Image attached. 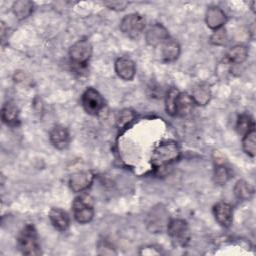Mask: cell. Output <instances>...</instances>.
<instances>
[{"mask_svg":"<svg viewBox=\"0 0 256 256\" xmlns=\"http://www.w3.org/2000/svg\"><path fill=\"white\" fill-rule=\"evenodd\" d=\"M75 220L80 224L89 223L94 217L92 198L88 195H80L75 198L72 205Z\"/></svg>","mask_w":256,"mask_h":256,"instance_id":"5b68a950","label":"cell"},{"mask_svg":"<svg viewBox=\"0 0 256 256\" xmlns=\"http://www.w3.org/2000/svg\"><path fill=\"white\" fill-rule=\"evenodd\" d=\"M104 5H106L108 8L116 11L124 10L126 6L128 5V2H123V1H112V2H105Z\"/></svg>","mask_w":256,"mask_h":256,"instance_id":"f1b7e54d","label":"cell"},{"mask_svg":"<svg viewBox=\"0 0 256 256\" xmlns=\"http://www.w3.org/2000/svg\"><path fill=\"white\" fill-rule=\"evenodd\" d=\"M92 56V45L87 39L76 41L69 49V57L71 62L78 66L84 67Z\"/></svg>","mask_w":256,"mask_h":256,"instance_id":"52a82bcc","label":"cell"},{"mask_svg":"<svg viewBox=\"0 0 256 256\" xmlns=\"http://www.w3.org/2000/svg\"><path fill=\"white\" fill-rule=\"evenodd\" d=\"M12 10L16 18L22 20L30 16L33 12V3L28 0H19L14 2Z\"/></svg>","mask_w":256,"mask_h":256,"instance_id":"7402d4cb","label":"cell"},{"mask_svg":"<svg viewBox=\"0 0 256 256\" xmlns=\"http://www.w3.org/2000/svg\"><path fill=\"white\" fill-rule=\"evenodd\" d=\"M248 56V50L246 46L238 44L230 48L226 54V60L232 64H241L243 63Z\"/></svg>","mask_w":256,"mask_h":256,"instance_id":"44dd1931","label":"cell"},{"mask_svg":"<svg viewBox=\"0 0 256 256\" xmlns=\"http://www.w3.org/2000/svg\"><path fill=\"white\" fill-rule=\"evenodd\" d=\"M191 97L195 105L204 106L209 103L211 99V89L207 83H199L194 86Z\"/></svg>","mask_w":256,"mask_h":256,"instance_id":"e0dca14e","label":"cell"},{"mask_svg":"<svg viewBox=\"0 0 256 256\" xmlns=\"http://www.w3.org/2000/svg\"><path fill=\"white\" fill-rule=\"evenodd\" d=\"M233 191L236 198L242 201L250 200L254 195L253 186L245 180H238L234 186Z\"/></svg>","mask_w":256,"mask_h":256,"instance_id":"ffe728a7","label":"cell"},{"mask_svg":"<svg viewBox=\"0 0 256 256\" xmlns=\"http://www.w3.org/2000/svg\"><path fill=\"white\" fill-rule=\"evenodd\" d=\"M145 28V20L138 13H130L120 22L121 32L130 39H137Z\"/></svg>","mask_w":256,"mask_h":256,"instance_id":"8992f818","label":"cell"},{"mask_svg":"<svg viewBox=\"0 0 256 256\" xmlns=\"http://www.w3.org/2000/svg\"><path fill=\"white\" fill-rule=\"evenodd\" d=\"M242 148L244 152L250 156L254 157L256 154V132L255 129L246 133L242 139Z\"/></svg>","mask_w":256,"mask_h":256,"instance_id":"603a6c76","label":"cell"},{"mask_svg":"<svg viewBox=\"0 0 256 256\" xmlns=\"http://www.w3.org/2000/svg\"><path fill=\"white\" fill-rule=\"evenodd\" d=\"M213 215L222 227L228 228L233 222V207L226 202H218L213 207Z\"/></svg>","mask_w":256,"mask_h":256,"instance_id":"30bf717a","label":"cell"},{"mask_svg":"<svg viewBox=\"0 0 256 256\" xmlns=\"http://www.w3.org/2000/svg\"><path fill=\"white\" fill-rule=\"evenodd\" d=\"M49 139L51 144L58 150H64L69 146L70 143V134L66 127L62 125L54 126L50 133Z\"/></svg>","mask_w":256,"mask_h":256,"instance_id":"8fae6325","label":"cell"},{"mask_svg":"<svg viewBox=\"0 0 256 256\" xmlns=\"http://www.w3.org/2000/svg\"><path fill=\"white\" fill-rule=\"evenodd\" d=\"M17 245L21 253L24 255L37 256L41 254L37 231L31 224L25 225L20 231L17 238Z\"/></svg>","mask_w":256,"mask_h":256,"instance_id":"7a4b0ae2","label":"cell"},{"mask_svg":"<svg viewBox=\"0 0 256 256\" xmlns=\"http://www.w3.org/2000/svg\"><path fill=\"white\" fill-rule=\"evenodd\" d=\"M49 219L58 231H65L68 229L70 219L68 214L60 208H52L49 212Z\"/></svg>","mask_w":256,"mask_h":256,"instance_id":"2e32d148","label":"cell"},{"mask_svg":"<svg viewBox=\"0 0 256 256\" xmlns=\"http://www.w3.org/2000/svg\"><path fill=\"white\" fill-rule=\"evenodd\" d=\"M115 72L122 80L130 81L136 73L135 63L127 57H120L115 62Z\"/></svg>","mask_w":256,"mask_h":256,"instance_id":"4fadbf2b","label":"cell"},{"mask_svg":"<svg viewBox=\"0 0 256 256\" xmlns=\"http://www.w3.org/2000/svg\"><path fill=\"white\" fill-rule=\"evenodd\" d=\"M81 102L85 112L90 115H97L105 106V101L101 94L91 87L85 90Z\"/></svg>","mask_w":256,"mask_h":256,"instance_id":"ba28073f","label":"cell"},{"mask_svg":"<svg viewBox=\"0 0 256 256\" xmlns=\"http://www.w3.org/2000/svg\"><path fill=\"white\" fill-rule=\"evenodd\" d=\"M94 174L91 171H79L73 173L69 179V187L73 192H82L92 184Z\"/></svg>","mask_w":256,"mask_h":256,"instance_id":"9c48e42d","label":"cell"},{"mask_svg":"<svg viewBox=\"0 0 256 256\" xmlns=\"http://www.w3.org/2000/svg\"><path fill=\"white\" fill-rule=\"evenodd\" d=\"M167 233L174 247H185L190 240V229L183 219H170L167 226Z\"/></svg>","mask_w":256,"mask_h":256,"instance_id":"277c9868","label":"cell"},{"mask_svg":"<svg viewBox=\"0 0 256 256\" xmlns=\"http://www.w3.org/2000/svg\"><path fill=\"white\" fill-rule=\"evenodd\" d=\"M160 46L161 57L165 62H173L179 57L180 45L176 40L169 37Z\"/></svg>","mask_w":256,"mask_h":256,"instance_id":"9a60e30c","label":"cell"},{"mask_svg":"<svg viewBox=\"0 0 256 256\" xmlns=\"http://www.w3.org/2000/svg\"><path fill=\"white\" fill-rule=\"evenodd\" d=\"M134 119V113L130 109H124L120 112L118 119H117V125L119 129L125 128L129 123H131Z\"/></svg>","mask_w":256,"mask_h":256,"instance_id":"4316f807","label":"cell"},{"mask_svg":"<svg viewBox=\"0 0 256 256\" xmlns=\"http://www.w3.org/2000/svg\"><path fill=\"white\" fill-rule=\"evenodd\" d=\"M180 149L174 141H164L157 145L151 156V164L155 169L166 167L167 165L178 160Z\"/></svg>","mask_w":256,"mask_h":256,"instance_id":"6da1fadb","label":"cell"},{"mask_svg":"<svg viewBox=\"0 0 256 256\" xmlns=\"http://www.w3.org/2000/svg\"><path fill=\"white\" fill-rule=\"evenodd\" d=\"M194 101L188 93H179L176 103V116L185 117L189 115L194 108Z\"/></svg>","mask_w":256,"mask_h":256,"instance_id":"ac0fdd59","label":"cell"},{"mask_svg":"<svg viewBox=\"0 0 256 256\" xmlns=\"http://www.w3.org/2000/svg\"><path fill=\"white\" fill-rule=\"evenodd\" d=\"M231 178V172L228 167L221 164L215 168L214 181L218 185H224Z\"/></svg>","mask_w":256,"mask_h":256,"instance_id":"484cf974","label":"cell"},{"mask_svg":"<svg viewBox=\"0 0 256 256\" xmlns=\"http://www.w3.org/2000/svg\"><path fill=\"white\" fill-rule=\"evenodd\" d=\"M169 221V212L162 204L152 207L146 216L147 229L152 233H161L166 230Z\"/></svg>","mask_w":256,"mask_h":256,"instance_id":"3957f363","label":"cell"},{"mask_svg":"<svg viewBox=\"0 0 256 256\" xmlns=\"http://www.w3.org/2000/svg\"><path fill=\"white\" fill-rule=\"evenodd\" d=\"M179 91L177 88H170L165 96V109L167 114L171 116H176V103L179 95Z\"/></svg>","mask_w":256,"mask_h":256,"instance_id":"cb8c5ba5","label":"cell"},{"mask_svg":"<svg viewBox=\"0 0 256 256\" xmlns=\"http://www.w3.org/2000/svg\"><path fill=\"white\" fill-rule=\"evenodd\" d=\"M255 129V124L252 117L248 114H241L238 117L236 123V130L240 135H245L246 133L250 132L251 130Z\"/></svg>","mask_w":256,"mask_h":256,"instance_id":"d4e9b609","label":"cell"},{"mask_svg":"<svg viewBox=\"0 0 256 256\" xmlns=\"http://www.w3.org/2000/svg\"><path fill=\"white\" fill-rule=\"evenodd\" d=\"M2 120L9 126H17L20 122L19 110L17 106L9 101L6 102L2 107Z\"/></svg>","mask_w":256,"mask_h":256,"instance_id":"d6986e66","label":"cell"},{"mask_svg":"<svg viewBox=\"0 0 256 256\" xmlns=\"http://www.w3.org/2000/svg\"><path fill=\"white\" fill-rule=\"evenodd\" d=\"M146 41L151 46H159L161 45L166 39L169 38V34L167 29L159 23H156L149 27L146 32Z\"/></svg>","mask_w":256,"mask_h":256,"instance_id":"5bb4252c","label":"cell"},{"mask_svg":"<svg viewBox=\"0 0 256 256\" xmlns=\"http://www.w3.org/2000/svg\"><path fill=\"white\" fill-rule=\"evenodd\" d=\"M227 16L223 9L218 6L209 7L206 11L205 22L210 29L217 30L222 28V26L226 23Z\"/></svg>","mask_w":256,"mask_h":256,"instance_id":"7c38bea8","label":"cell"},{"mask_svg":"<svg viewBox=\"0 0 256 256\" xmlns=\"http://www.w3.org/2000/svg\"><path fill=\"white\" fill-rule=\"evenodd\" d=\"M227 33H226V30L224 28H220V29H217L215 30V32L212 34L210 40H211V43L214 44V45H217V46H222V45H225L226 42H227Z\"/></svg>","mask_w":256,"mask_h":256,"instance_id":"83f0119b","label":"cell"}]
</instances>
